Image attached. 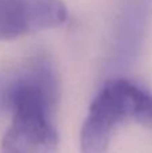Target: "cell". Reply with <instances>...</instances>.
<instances>
[{"label": "cell", "mask_w": 152, "mask_h": 153, "mask_svg": "<svg viewBox=\"0 0 152 153\" xmlns=\"http://www.w3.org/2000/svg\"><path fill=\"white\" fill-rule=\"evenodd\" d=\"M135 122L152 128V93L128 79H112L89 106L81 128V153H108L121 125Z\"/></svg>", "instance_id": "6da1fadb"}, {"label": "cell", "mask_w": 152, "mask_h": 153, "mask_svg": "<svg viewBox=\"0 0 152 153\" xmlns=\"http://www.w3.org/2000/svg\"><path fill=\"white\" fill-rule=\"evenodd\" d=\"M59 79L53 61L35 54L0 82V110H38L54 116L59 103Z\"/></svg>", "instance_id": "7a4b0ae2"}, {"label": "cell", "mask_w": 152, "mask_h": 153, "mask_svg": "<svg viewBox=\"0 0 152 153\" xmlns=\"http://www.w3.org/2000/svg\"><path fill=\"white\" fill-rule=\"evenodd\" d=\"M66 20L61 0H0V40L58 27Z\"/></svg>", "instance_id": "3957f363"}, {"label": "cell", "mask_w": 152, "mask_h": 153, "mask_svg": "<svg viewBox=\"0 0 152 153\" xmlns=\"http://www.w3.org/2000/svg\"><path fill=\"white\" fill-rule=\"evenodd\" d=\"M58 132L54 116L38 110H18L1 141V153H57Z\"/></svg>", "instance_id": "277c9868"}]
</instances>
